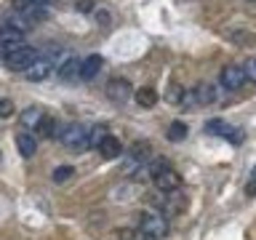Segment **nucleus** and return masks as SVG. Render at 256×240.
<instances>
[{"mask_svg": "<svg viewBox=\"0 0 256 240\" xmlns=\"http://www.w3.org/2000/svg\"><path fill=\"white\" fill-rule=\"evenodd\" d=\"M40 118H43V112H40L38 107H30V110H24V115H22V126L30 131L32 126H38V123H40Z\"/></svg>", "mask_w": 256, "mask_h": 240, "instance_id": "nucleus-19", "label": "nucleus"}, {"mask_svg": "<svg viewBox=\"0 0 256 240\" xmlns=\"http://www.w3.org/2000/svg\"><path fill=\"white\" fill-rule=\"evenodd\" d=\"M99 22L102 24H110V14L107 11H99Z\"/></svg>", "mask_w": 256, "mask_h": 240, "instance_id": "nucleus-30", "label": "nucleus"}, {"mask_svg": "<svg viewBox=\"0 0 256 240\" xmlns=\"http://www.w3.org/2000/svg\"><path fill=\"white\" fill-rule=\"evenodd\" d=\"M107 136H110L107 126H104V123H96L91 131H88V147H91V150H99V144L107 139Z\"/></svg>", "mask_w": 256, "mask_h": 240, "instance_id": "nucleus-17", "label": "nucleus"}, {"mask_svg": "<svg viewBox=\"0 0 256 240\" xmlns=\"http://www.w3.org/2000/svg\"><path fill=\"white\" fill-rule=\"evenodd\" d=\"M51 72H54V64L48 59H35L27 70H24V78L32 80V83H40V80L51 78Z\"/></svg>", "mask_w": 256, "mask_h": 240, "instance_id": "nucleus-8", "label": "nucleus"}, {"mask_svg": "<svg viewBox=\"0 0 256 240\" xmlns=\"http://www.w3.org/2000/svg\"><path fill=\"white\" fill-rule=\"evenodd\" d=\"M190 91H192L195 104H214L216 102V88L211 83H198L195 88H190Z\"/></svg>", "mask_w": 256, "mask_h": 240, "instance_id": "nucleus-13", "label": "nucleus"}, {"mask_svg": "<svg viewBox=\"0 0 256 240\" xmlns=\"http://www.w3.org/2000/svg\"><path fill=\"white\" fill-rule=\"evenodd\" d=\"M227 123H224V120H219V118H216V120H208V123H206V131L208 134H214V136H224V134H227Z\"/></svg>", "mask_w": 256, "mask_h": 240, "instance_id": "nucleus-23", "label": "nucleus"}, {"mask_svg": "<svg viewBox=\"0 0 256 240\" xmlns=\"http://www.w3.org/2000/svg\"><path fill=\"white\" fill-rule=\"evenodd\" d=\"M118 238L120 240H150V238H144L139 230H118Z\"/></svg>", "mask_w": 256, "mask_h": 240, "instance_id": "nucleus-25", "label": "nucleus"}, {"mask_svg": "<svg viewBox=\"0 0 256 240\" xmlns=\"http://www.w3.org/2000/svg\"><path fill=\"white\" fill-rule=\"evenodd\" d=\"M56 75H59L62 80H75V78H80V59H75V56H70L67 62H62V64H59Z\"/></svg>", "mask_w": 256, "mask_h": 240, "instance_id": "nucleus-16", "label": "nucleus"}, {"mask_svg": "<svg viewBox=\"0 0 256 240\" xmlns=\"http://www.w3.org/2000/svg\"><path fill=\"white\" fill-rule=\"evenodd\" d=\"M6 54H8V48H6V46H0V62L6 59Z\"/></svg>", "mask_w": 256, "mask_h": 240, "instance_id": "nucleus-32", "label": "nucleus"}, {"mask_svg": "<svg viewBox=\"0 0 256 240\" xmlns=\"http://www.w3.org/2000/svg\"><path fill=\"white\" fill-rule=\"evenodd\" d=\"M144 168H147V176H158L160 171H166L168 168V160L166 158H150V163H144Z\"/></svg>", "mask_w": 256, "mask_h": 240, "instance_id": "nucleus-21", "label": "nucleus"}, {"mask_svg": "<svg viewBox=\"0 0 256 240\" xmlns=\"http://www.w3.org/2000/svg\"><path fill=\"white\" fill-rule=\"evenodd\" d=\"M166 136L171 142H184V139H187V126H184L182 120H174V123L168 126V134Z\"/></svg>", "mask_w": 256, "mask_h": 240, "instance_id": "nucleus-18", "label": "nucleus"}, {"mask_svg": "<svg viewBox=\"0 0 256 240\" xmlns=\"http://www.w3.org/2000/svg\"><path fill=\"white\" fill-rule=\"evenodd\" d=\"M128 158H131V171H134V168H139V166H144V163H150V158H152V144L144 142V139L134 142L131 150H128Z\"/></svg>", "mask_w": 256, "mask_h": 240, "instance_id": "nucleus-7", "label": "nucleus"}, {"mask_svg": "<svg viewBox=\"0 0 256 240\" xmlns=\"http://www.w3.org/2000/svg\"><path fill=\"white\" fill-rule=\"evenodd\" d=\"M75 8H78L80 14H91L94 8H96V0H78V3H75Z\"/></svg>", "mask_w": 256, "mask_h": 240, "instance_id": "nucleus-28", "label": "nucleus"}, {"mask_svg": "<svg viewBox=\"0 0 256 240\" xmlns=\"http://www.w3.org/2000/svg\"><path fill=\"white\" fill-rule=\"evenodd\" d=\"M134 99H136L139 107L150 110V107H155V104H158V91L152 86H144V88H139V91H134Z\"/></svg>", "mask_w": 256, "mask_h": 240, "instance_id": "nucleus-15", "label": "nucleus"}, {"mask_svg": "<svg viewBox=\"0 0 256 240\" xmlns=\"http://www.w3.org/2000/svg\"><path fill=\"white\" fill-rule=\"evenodd\" d=\"M243 72H246V80L256 83V56H251V59L243 64Z\"/></svg>", "mask_w": 256, "mask_h": 240, "instance_id": "nucleus-26", "label": "nucleus"}, {"mask_svg": "<svg viewBox=\"0 0 256 240\" xmlns=\"http://www.w3.org/2000/svg\"><path fill=\"white\" fill-rule=\"evenodd\" d=\"M30 3H35V6H48L51 0H30Z\"/></svg>", "mask_w": 256, "mask_h": 240, "instance_id": "nucleus-31", "label": "nucleus"}, {"mask_svg": "<svg viewBox=\"0 0 256 240\" xmlns=\"http://www.w3.org/2000/svg\"><path fill=\"white\" fill-rule=\"evenodd\" d=\"M35 59H38V54H35L32 46H16V48H11V51L6 54L3 64L8 70H14V72H24Z\"/></svg>", "mask_w": 256, "mask_h": 240, "instance_id": "nucleus-3", "label": "nucleus"}, {"mask_svg": "<svg viewBox=\"0 0 256 240\" xmlns=\"http://www.w3.org/2000/svg\"><path fill=\"white\" fill-rule=\"evenodd\" d=\"M16 150H19L22 158H32L38 152V139L35 134L27 131V128H19V134H16Z\"/></svg>", "mask_w": 256, "mask_h": 240, "instance_id": "nucleus-9", "label": "nucleus"}, {"mask_svg": "<svg viewBox=\"0 0 256 240\" xmlns=\"http://www.w3.org/2000/svg\"><path fill=\"white\" fill-rule=\"evenodd\" d=\"M56 139L70 150H86L88 147V131H86L83 123H70V126L59 128V136H56Z\"/></svg>", "mask_w": 256, "mask_h": 240, "instance_id": "nucleus-2", "label": "nucleus"}, {"mask_svg": "<svg viewBox=\"0 0 256 240\" xmlns=\"http://www.w3.org/2000/svg\"><path fill=\"white\" fill-rule=\"evenodd\" d=\"M224 139H227L230 144H243V139H246V136H243V131H240V128H227V134H224Z\"/></svg>", "mask_w": 256, "mask_h": 240, "instance_id": "nucleus-24", "label": "nucleus"}, {"mask_svg": "<svg viewBox=\"0 0 256 240\" xmlns=\"http://www.w3.org/2000/svg\"><path fill=\"white\" fill-rule=\"evenodd\" d=\"M219 83L227 88V91H240V88L246 86V72L240 64H227V67L222 70L219 75Z\"/></svg>", "mask_w": 256, "mask_h": 240, "instance_id": "nucleus-4", "label": "nucleus"}, {"mask_svg": "<svg viewBox=\"0 0 256 240\" xmlns=\"http://www.w3.org/2000/svg\"><path fill=\"white\" fill-rule=\"evenodd\" d=\"M99 155L104 158V160H115V158H120L123 155V144H120V139L118 136H107L102 144H99Z\"/></svg>", "mask_w": 256, "mask_h": 240, "instance_id": "nucleus-11", "label": "nucleus"}, {"mask_svg": "<svg viewBox=\"0 0 256 240\" xmlns=\"http://www.w3.org/2000/svg\"><path fill=\"white\" fill-rule=\"evenodd\" d=\"M102 67H104V59H102L99 54L86 56V59L80 62V78H83V80H94L102 72Z\"/></svg>", "mask_w": 256, "mask_h": 240, "instance_id": "nucleus-10", "label": "nucleus"}, {"mask_svg": "<svg viewBox=\"0 0 256 240\" xmlns=\"http://www.w3.org/2000/svg\"><path fill=\"white\" fill-rule=\"evenodd\" d=\"M246 195L248 198L256 195V166H254V171H251V179H248V184H246Z\"/></svg>", "mask_w": 256, "mask_h": 240, "instance_id": "nucleus-29", "label": "nucleus"}, {"mask_svg": "<svg viewBox=\"0 0 256 240\" xmlns=\"http://www.w3.org/2000/svg\"><path fill=\"white\" fill-rule=\"evenodd\" d=\"M0 46H6L8 51L16 46H22V30L19 27H6V24H0Z\"/></svg>", "mask_w": 256, "mask_h": 240, "instance_id": "nucleus-14", "label": "nucleus"}, {"mask_svg": "<svg viewBox=\"0 0 256 240\" xmlns=\"http://www.w3.org/2000/svg\"><path fill=\"white\" fill-rule=\"evenodd\" d=\"M11 115H14V102L0 99V118H11Z\"/></svg>", "mask_w": 256, "mask_h": 240, "instance_id": "nucleus-27", "label": "nucleus"}, {"mask_svg": "<svg viewBox=\"0 0 256 240\" xmlns=\"http://www.w3.org/2000/svg\"><path fill=\"white\" fill-rule=\"evenodd\" d=\"M182 99H184V88H182L179 83H168V88H166V102H168V104H182Z\"/></svg>", "mask_w": 256, "mask_h": 240, "instance_id": "nucleus-20", "label": "nucleus"}, {"mask_svg": "<svg viewBox=\"0 0 256 240\" xmlns=\"http://www.w3.org/2000/svg\"><path fill=\"white\" fill-rule=\"evenodd\" d=\"M152 184H155L158 192H166V195H168V192H176V190L182 187V176L176 174L171 166H168L166 171H160L158 176H152Z\"/></svg>", "mask_w": 256, "mask_h": 240, "instance_id": "nucleus-5", "label": "nucleus"}, {"mask_svg": "<svg viewBox=\"0 0 256 240\" xmlns=\"http://www.w3.org/2000/svg\"><path fill=\"white\" fill-rule=\"evenodd\" d=\"M72 176H75V168H72V166H59L54 171V182L56 184H64V182H70Z\"/></svg>", "mask_w": 256, "mask_h": 240, "instance_id": "nucleus-22", "label": "nucleus"}, {"mask_svg": "<svg viewBox=\"0 0 256 240\" xmlns=\"http://www.w3.org/2000/svg\"><path fill=\"white\" fill-rule=\"evenodd\" d=\"M35 134L43 136V139H56V136H59V123H56V118L54 115H43L40 123L35 126Z\"/></svg>", "mask_w": 256, "mask_h": 240, "instance_id": "nucleus-12", "label": "nucleus"}, {"mask_svg": "<svg viewBox=\"0 0 256 240\" xmlns=\"http://www.w3.org/2000/svg\"><path fill=\"white\" fill-rule=\"evenodd\" d=\"M131 94H134V86L128 83L126 78H112L107 83V99L118 102V104L128 102V96H131Z\"/></svg>", "mask_w": 256, "mask_h": 240, "instance_id": "nucleus-6", "label": "nucleus"}, {"mask_svg": "<svg viewBox=\"0 0 256 240\" xmlns=\"http://www.w3.org/2000/svg\"><path fill=\"white\" fill-rule=\"evenodd\" d=\"M139 232L150 240H163L168 235V219L160 211H142L139 214Z\"/></svg>", "mask_w": 256, "mask_h": 240, "instance_id": "nucleus-1", "label": "nucleus"}]
</instances>
